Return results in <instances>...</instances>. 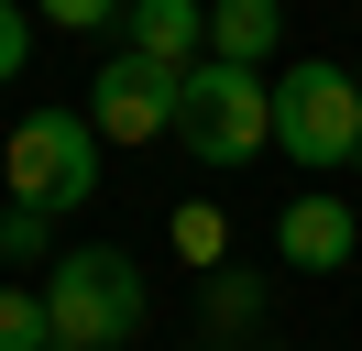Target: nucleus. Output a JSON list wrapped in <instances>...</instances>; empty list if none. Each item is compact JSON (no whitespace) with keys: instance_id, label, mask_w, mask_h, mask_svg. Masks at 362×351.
<instances>
[{"instance_id":"f257e3e1","label":"nucleus","mask_w":362,"mask_h":351,"mask_svg":"<svg viewBox=\"0 0 362 351\" xmlns=\"http://www.w3.org/2000/svg\"><path fill=\"white\" fill-rule=\"evenodd\" d=\"M45 318H55V351H121L154 318V285L121 241H77L45 263Z\"/></svg>"},{"instance_id":"f03ea898","label":"nucleus","mask_w":362,"mask_h":351,"mask_svg":"<svg viewBox=\"0 0 362 351\" xmlns=\"http://www.w3.org/2000/svg\"><path fill=\"white\" fill-rule=\"evenodd\" d=\"M176 143L198 154V165H252V154L274 143V77L198 55L187 66V99H176Z\"/></svg>"},{"instance_id":"7ed1b4c3","label":"nucleus","mask_w":362,"mask_h":351,"mask_svg":"<svg viewBox=\"0 0 362 351\" xmlns=\"http://www.w3.org/2000/svg\"><path fill=\"white\" fill-rule=\"evenodd\" d=\"M274 143L308 176H351L362 165V88H351V66L296 55L286 77H274Z\"/></svg>"},{"instance_id":"20e7f679","label":"nucleus","mask_w":362,"mask_h":351,"mask_svg":"<svg viewBox=\"0 0 362 351\" xmlns=\"http://www.w3.org/2000/svg\"><path fill=\"white\" fill-rule=\"evenodd\" d=\"M0 165H11V209L66 219V209L99 197V132H88V110H23Z\"/></svg>"},{"instance_id":"39448f33","label":"nucleus","mask_w":362,"mask_h":351,"mask_svg":"<svg viewBox=\"0 0 362 351\" xmlns=\"http://www.w3.org/2000/svg\"><path fill=\"white\" fill-rule=\"evenodd\" d=\"M176 99H187V66H154L132 44H110V66L88 77V132L99 143H165L176 132Z\"/></svg>"},{"instance_id":"423d86ee","label":"nucleus","mask_w":362,"mask_h":351,"mask_svg":"<svg viewBox=\"0 0 362 351\" xmlns=\"http://www.w3.org/2000/svg\"><path fill=\"white\" fill-rule=\"evenodd\" d=\"M351 253H362V219H351L340 187H308V197L274 209V263H286V275H340Z\"/></svg>"},{"instance_id":"0eeeda50","label":"nucleus","mask_w":362,"mask_h":351,"mask_svg":"<svg viewBox=\"0 0 362 351\" xmlns=\"http://www.w3.org/2000/svg\"><path fill=\"white\" fill-rule=\"evenodd\" d=\"M121 44L154 66H198L209 55V0H132L121 11Z\"/></svg>"},{"instance_id":"6e6552de","label":"nucleus","mask_w":362,"mask_h":351,"mask_svg":"<svg viewBox=\"0 0 362 351\" xmlns=\"http://www.w3.org/2000/svg\"><path fill=\"white\" fill-rule=\"evenodd\" d=\"M286 44V11L274 0H209V55L220 66H264Z\"/></svg>"},{"instance_id":"1a4fd4ad","label":"nucleus","mask_w":362,"mask_h":351,"mask_svg":"<svg viewBox=\"0 0 362 351\" xmlns=\"http://www.w3.org/2000/svg\"><path fill=\"white\" fill-rule=\"evenodd\" d=\"M0 351H55V318H45V285H0Z\"/></svg>"},{"instance_id":"9d476101","label":"nucleus","mask_w":362,"mask_h":351,"mask_svg":"<svg viewBox=\"0 0 362 351\" xmlns=\"http://www.w3.org/2000/svg\"><path fill=\"white\" fill-rule=\"evenodd\" d=\"M0 263H55V219L45 209H0Z\"/></svg>"},{"instance_id":"9b49d317","label":"nucleus","mask_w":362,"mask_h":351,"mask_svg":"<svg viewBox=\"0 0 362 351\" xmlns=\"http://www.w3.org/2000/svg\"><path fill=\"white\" fill-rule=\"evenodd\" d=\"M176 253H187V263H220V253H230V219L209 209V197H187V209H176Z\"/></svg>"},{"instance_id":"f8f14e48","label":"nucleus","mask_w":362,"mask_h":351,"mask_svg":"<svg viewBox=\"0 0 362 351\" xmlns=\"http://www.w3.org/2000/svg\"><path fill=\"white\" fill-rule=\"evenodd\" d=\"M33 11H45L55 33H110V22L132 11V0H33Z\"/></svg>"},{"instance_id":"ddd939ff","label":"nucleus","mask_w":362,"mask_h":351,"mask_svg":"<svg viewBox=\"0 0 362 351\" xmlns=\"http://www.w3.org/2000/svg\"><path fill=\"white\" fill-rule=\"evenodd\" d=\"M23 66H33V11H23V0H0V88L23 77Z\"/></svg>"},{"instance_id":"4468645a","label":"nucleus","mask_w":362,"mask_h":351,"mask_svg":"<svg viewBox=\"0 0 362 351\" xmlns=\"http://www.w3.org/2000/svg\"><path fill=\"white\" fill-rule=\"evenodd\" d=\"M252 297H264L252 275H220V285H209V307H220V329H242V318H252Z\"/></svg>"},{"instance_id":"2eb2a0df","label":"nucleus","mask_w":362,"mask_h":351,"mask_svg":"<svg viewBox=\"0 0 362 351\" xmlns=\"http://www.w3.org/2000/svg\"><path fill=\"white\" fill-rule=\"evenodd\" d=\"M252 351H286V340H252Z\"/></svg>"},{"instance_id":"dca6fc26","label":"nucleus","mask_w":362,"mask_h":351,"mask_svg":"<svg viewBox=\"0 0 362 351\" xmlns=\"http://www.w3.org/2000/svg\"><path fill=\"white\" fill-rule=\"evenodd\" d=\"M351 88H362V66H351Z\"/></svg>"}]
</instances>
